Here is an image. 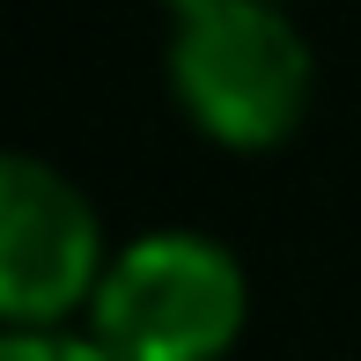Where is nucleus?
Segmentation results:
<instances>
[{"label":"nucleus","instance_id":"f257e3e1","mask_svg":"<svg viewBox=\"0 0 361 361\" xmlns=\"http://www.w3.org/2000/svg\"><path fill=\"white\" fill-rule=\"evenodd\" d=\"M170 81L200 133L273 147L310 104V44L266 0H185L170 15Z\"/></svg>","mask_w":361,"mask_h":361},{"label":"nucleus","instance_id":"7ed1b4c3","mask_svg":"<svg viewBox=\"0 0 361 361\" xmlns=\"http://www.w3.org/2000/svg\"><path fill=\"white\" fill-rule=\"evenodd\" d=\"M104 243L89 200L37 155L0 162V317L15 332H52L74 302L104 288Z\"/></svg>","mask_w":361,"mask_h":361},{"label":"nucleus","instance_id":"f03ea898","mask_svg":"<svg viewBox=\"0 0 361 361\" xmlns=\"http://www.w3.org/2000/svg\"><path fill=\"white\" fill-rule=\"evenodd\" d=\"M111 361H221L243 332V266L200 228H147L89 302Z\"/></svg>","mask_w":361,"mask_h":361},{"label":"nucleus","instance_id":"20e7f679","mask_svg":"<svg viewBox=\"0 0 361 361\" xmlns=\"http://www.w3.org/2000/svg\"><path fill=\"white\" fill-rule=\"evenodd\" d=\"M0 361H111L96 339H67V332H8Z\"/></svg>","mask_w":361,"mask_h":361}]
</instances>
